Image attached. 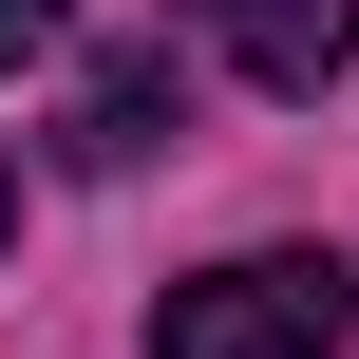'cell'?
Masks as SVG:
<instances>
[{"label": "cell", "mask_w": 359, "mask_h": 359, "mask_svg": "<svg viewBox=\"0 0 359 359\" xmlns=\"http://www.w3.org/2000/svg\"><path fill=\"white\" fill-rule=\"evenodd\" d=\"M57 38H76V0H0V76H19V57H57Z\"/></svg>", "instance_id": "obj_4"}, {"label": "cell", "mask_w": 359, "mask_h": 359, "mask_svg": "<svg viewBox=\"0 0 359 359\" xmlns=\"http://www.w3.org/2000/svg\"><path fill=\"white\" fill-rule=\"evenodd\" d=\"M341 341H359V265L341 246H246V265L151 303V359H341Z\"/></svg>", "instance_id": "obj_1"}, {"label": "cell", "mask_w": 359, "mask_h": 359, "mask_svg": "<svg viewBox=\"0 0 359 359\" xmlns=\"http://www.w3.org/2000/svg\"><path fill=\"white\" fill-rule=\"evenodd\" d=\"M170 19H189L246 95H284V114H322V95L359 76V0H170Z\"/></svg>", "instance_id": "obj_2"}, {"label": "cell", "mask_w": 359, "mask_h": 359, "mask_svg": "<svg viewBox=\"0 0 359 359\" xmlns=\"http://www.w3.org/2000/svg\"><path fill=\"white\" fill-rule=\"evenodd\" d=\"M0 246H19V151H0Z\"/></svg>", "instance_id": "obj_5"}, {"label": "cell", "mask_w": 359, "mask_h": 359, "mask_svg": "<svg viewBox=\"0 0 359 359\" xmlns=\"http://www.w3.org/2000/svg\"><path fill=\"white\" fill-rule=\"evenodd\" d=\"M57 151H76V170H151V151H170V38H151V57H95L76 114H57Z\"/></svg>", "instance_id": "obj_3"}]
</instances>
